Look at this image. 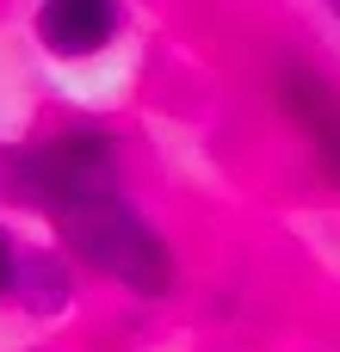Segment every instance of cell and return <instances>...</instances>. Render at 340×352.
<instances>
[{
	"instance_id": "cell-6",
	"label": "cell",
	"mask_w": 340,
	"mask_h": 352,
	"mask_svg": "<svg viewBox=\"0 0 340 352\" xmlns=\"http://www.w3.org/2000/svg\"><path fill=\"white\" fill-rule=\"evenodd\" d=\"M322 12H328V19H340V0H322Z\"/></svg>"
},
{
	"instance_id": "cell-1",
	"label": "cell",
	"mask_w": 340,
	"mask_h": 352,
	"mask_svg": "<svg viewBox=\"0 0 340 352\" xmlns=\"http://www.w3.org/2000/svg\"><path fill=\"white\" fill-rule=\"evenodd\" d=\"M0 179H6V198L31 204L62 235L68 260H81L87 272H99L130 297H149V303L173 297L180 260L167 235L142 217V204L124 192L118 136L105 124L74 118V124H56L50 136L6 148Z\"/></svg>"
},
{
	"instance_id": "cell-2",
	"label": "cell",
	"mask_w": 340,
	"mask_h": 352,
	"mask_svg": "<svg viewBox=\"0 0 340 352\" xmlns=\"http://www.w3.org/2000/svg\"><path fill=\"white\" fill-rule=\"evenodd\" d=\"M124 0H31V43L50 62H93L118 43Z\"/></svg>"
},
{
	"instance_id": "cell-3",
	"label": "cell",
	"mask_w": 340,
	"mask_h": 352,
	"mask_svg": "<svg viewBox=\"0 0 340 352\" xmlns=\"http://www.w3.org/2000/svg\"><path fill=\"white\" fill-rule=\"evenodd\" d=\"M279 105H285V118L310 136L322 173L340 186V93L322 74H310V68H279Z\"/></svg>"
},
{
	"instance_id": "cell-4",
	"label": "cell",
	"mask_w": 340,
	"mask_h": 352,
	"mask_svg": "<svg viewBox=\"0 0 340 352\" xmlns=\"http://www.w3.org/2000/svg\"><path fill=\"white\" fill-rule=\"evenodd\" d=\"M74 303V266L62 248H37L31 266H25V291H19V309L37 316V322H56L62 309Z\"/></svg>"
},
{
	"instance_id": "cell-5",
	"label": "cell",
	"mask_w": 340,
	"mask_h": 352,
	"mask_svg": "<svg viewBox=\"0 0 340 352\" xmlns=\"http://www.w3.org/2000/svg\"><path fill=\"white\" fill-rule=\"evenodd\" d=\"M25 266H31V248L0 223V309L19 303V291H25Z\"/></svg>"
}]
</instances>
